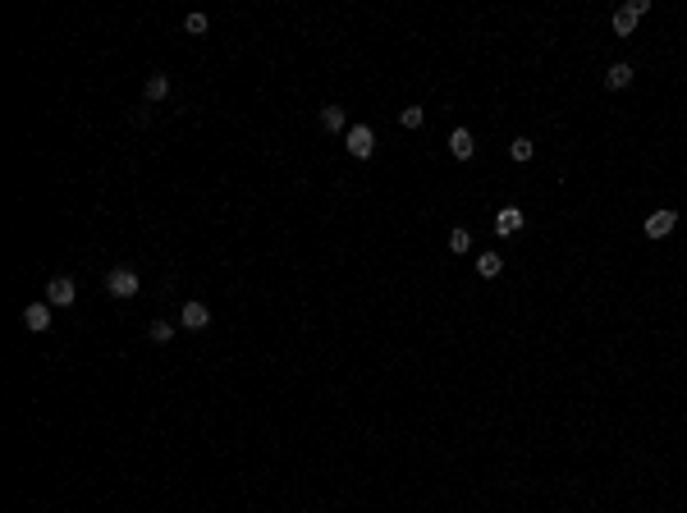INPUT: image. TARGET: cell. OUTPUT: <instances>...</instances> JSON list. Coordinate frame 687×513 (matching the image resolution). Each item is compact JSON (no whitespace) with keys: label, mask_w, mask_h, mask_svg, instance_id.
<instances>
[{"label":"cell","mask_w":687,"mask_h":513,"mask_svg":"<svg viewBox=\"0 0 687 513\" xmlns=\"http://www.w3.org/2000/svg\"><path fill=\"white\" fill-rule=\"evenodd\" d=\"M344 147H349V156H358V161H371V152H376V133H371L367 124H353L349 138H344Z\"/></svg>","instance_id":"1"},{"label":"cell","mask_w":687,"mask_h":513,"mask_svg":"<svg viewBox=\"0 0 687 513\" xmlns=\"http://www.w3.org/2000/svg\"><path fill=\"white\" fill-rule=\"evenodd\" d=\"M74 298H78V284L69 280V275H55V280L46 284V303L51 307H74Z\"/></svg>","instance_id":"2"},{"label":"cell","mask_w":687,"mask_h":513,"mask_svg":"<svg viewBox=\"0 0 687 513\" xmlns=\"http://www.w3.org/2000/svg\"><path fill=\"white\" fill-rule=\"evenodd\" d=\"M106 294H110V298H133V294H138V271H129V266H120V271H110V280H106Z\"/></svg>","instance_id":"3"},{"label":"cell","mask_w":687,"mask_h":513,"mask_svg":"<svg viewBox=\"0 0 687 513\" xmlns=\"http://www.w3.org/2000/svg\"><path fill=\"white\" fill-rule=\"evenodd\" d=\"M646 10H651L646 0H633V5H623V10H614V33H619V37H628V33L637 28V19H642Z\"/></svg>","instance_id":"4"},{"label":"cell","mask_w":687,"mask_h":513,"mask_svg":"<svg viewBox=\"0 0 687 513\" xmlns=\"http://www.w3.org/2000/svg\"><path fill=\"white\" fill-rule=\"evenodd\" d=\"M23 326L33 330V335L51 330V303H28V307H23Z\"/></svg>","instance_id":"5"},{"label":"cell","mask_w":687,"mask_h":513,"mask_svg":"<svg viewBox=\"0 0 687 513\" xmlns=\"http://www.w3.org/2000/svg\"><path fill=\"white\" fill-rule=\"evenodd\" d=\"M184 330H207L211 326V307L207 303H184V317H179Z\"/></svg>","instance_id":"6"},{"label":"cell","mask_w":687,"mask_h":513,"mask_svg":"<svg viewBox=\"0 0 687 513\" xmlns=\"http://www.w3.org/2000/svg\"><path fill=\"white\" fill-rule=\"evenodd\" d=\"M674 225H678V216L674 211H651V220H646V239H665V234H674Z\"/></svg>","instance_id":"7"},{"label":"cell","mask_w":687,"mask_h":513,"mask_svg":"<svg viewBox=\"0 0 687 513\" xmlns=\"http://www.w3.org/2000/svg\"><path fill=\"white\" fill-rule=\"evenodd\" d=\"M449 152H454V161H472V152H477L472 133L468 129H454V133H449Z\"/></svg>","instance_id":"8"},{"label":"cell","mask_w":687,"mask_h":513,"mask_svg":"<svg viewBox=\"0 0 687 513\" xmlns=\"http://www.w3.org/2000/svg\"><path fill=\"white\" fill-rule=\"evenodd\" d=\"M523 225H527V216H523L518 207H504L500 216H495V234H518Z\"/></svg>","instance_id":"9"},{"label":"cell","mask_w":687,"mask_h":513,"mask_svg":"<svg viewBox=\"0 0 687 513\" xmlns=\"http://www.w3.org/2000/svg\"><path fill=\"white\" fill-rule=\"evenodd\" d=\"M628 83H633V65H610V74H605V88L619 92V88H628Z\"/></svg>","instance_id":"10"},{"label":"cell","mask_w":687,"mask_h":513,"mask_svg":"<svg viewBox=\"0 0 687 513\" xmlns=\"http://www.w3.org/2000/svg\"><path fill=\"white\" fill-rule=\"evenodd\" d=\"M142 92H147V101H161V97H170V78H165V74H152Z\"/></svg>","instance_id":"11"},{"label":"cell","mask_w":687,"mask_h":513,"mask_svg":"<svg viewBox=\"0 0 687 513\" xmlns=\"http://www.w3.org/2000/svg\"><path fill=\"white\" fill-rule=\"evenodd\" d=\"M321 124H326L330 133H344V110H339V106H326V110H321Z\"/></svg>","instance_id":"12"},{"label":"cell","mask_w":687,"mask_h":513,"mask_svg":"<svg viewBox=\"0 0 687 513\" xmlns=\"http://www.w3.org/2000/svg\"><path fill=\"white\" fill-rule=\"evenodd\" d=\"M532 152H536V142H532V138H513V147H509L513 161H532Z\"/></svg>","instance_id":"13"},{"label":"cell","mask_w":687,"mask_h":513,"mask_svg":"<svg viewBox=\"0 0 687 513\" xmlns=\"http://www.w3.org/2000/svg\"><path fill=\"white\" fill-rule=\"evenodd\" d=\"M477 271L486 275V280H495V275L504 271V262H500V257H495V252H486V257H481V262H477Z\"/></svg>","instance_id":"14"},{"label":"cell","mask_w":687,"mask_h":513,"mask_svg":"<svg viewBox=\"0 0 687 513\" xmlns=\"http://www.w3.org/2000/svg\"><path fill=\"white\" fill-rule=\"evenodd\" d=\"M147 335H152L156 344H170V339H175V326H170V321H152V326H147Z\"/></svg>","instance_id":"15"},{"label":"cell","mask_w":687,"mask_h":513,"mask_svg":"<svg viewBox=\"0 0 687 513\" xmlns=\"http://www.w3.org/2000/svg\"><path fill=\"white\" fill-rule=\"evenodd\" d=\"M399 124H404V129H422V124H426V110L422 106H408L404 115H399Z\"/></svg>","instance_id":"16"},{"label":"cell","mask_w":687,"mask_h":513,"mask_svg":"<svg viewBox=\"0 0 687 513\" xmlns=\"http://www.w3.org/2000/svg\"><path fill=\"white\" fill-rule=\"evenodd\" d=\"M449 248H454V252H468L472 248V234L468 230H454V234H449Z\"/></svg>","instance_id":"17"},{"label":"cell","mask_w":687,"mask_h":513,"mask_svg":"<svg viewBox=\"0 0 687 513\" xmlns=\"http://www.w3.org/2000/svg\"><path fill=\"white\" fill-rule=\"evenodd\" d=\"M184 28H188V33H207V14H188Z\"/></svg>","instance_id":"18"}]
</instances>
